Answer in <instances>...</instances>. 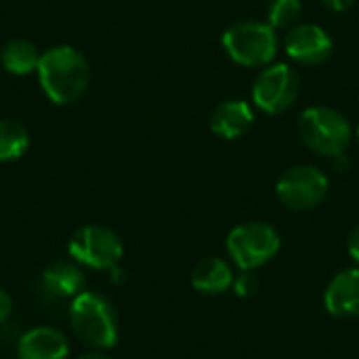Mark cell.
<instances>
[{"instance_id":"6da1fadb","label":"cell","mask_w":359,"mask_h":359,"mask_svg":"<svg viewBox=\"0 0 359 359\" xmlns=\"http://www.w3.org/2000/svg\"><path fill=\"white\" fill-rule=\"evenodd\" d=\"M36 72L44 95L57 105L76 103L86 93L90 82L86 57L67 44H59L42 53Z\"/></svg>"},{"instance_id":"7a4b0ae2","label":"cell","mask_w":359,"mask_h":359,"mask_svg":"<svg viewBox=\"0 0 359 359\" xmlns=\"http://www.w3.org/2000/svg\"><path fill=\"white\" fill-rule=\"evenodd\" d=\"M69 326L78 341L97 351L118 343V316L114 305L99 292H80L69 305Z\"/></svg>"},{"instance_id":"3957f363","label":"cell","mask_w":359,"mask_h":359,"mask_svg":"<svg viewBox=\"0 0 359 359\" xmlns=\"http://www.w3.org/2000/svg\"><path fill=\"white\" fill-rule=\"evenodd\" d=\"M301 141L318 156L337 158L345 154L351 141V124L349 120L334 107L313 105L305 109L297 124Z\"/></svg>"},{"instance_id":"277c9868","label":"cell","mask_w":359,"mask_h":359,"mask_svg":"<svg viewBox=\"0 0 359 359\" xmlns=\"http://www.w3.org/2000/svg\"><path fill=\"white\" fill-rule=\"evenodd\" d=\"M223 48L242 67H267L278 53V36L269 23L240 21L225 29Z\"/></svg>"},{"instance_id":"5b68a950","label":"cell","mask_w":359,"mask_h":359,"mask_svg":"<svg viewBox=\"0 0 359 359\" xmlns=\"http://www.w3.org/2000/svg\"><path fill=\"white\" fill-rule=\"evenodd\" d=\"M280 233L265 221L236 225L227 236V255L242 271H255L267 265L280 252Z\"/></svg>"},{"instance_id":"8992f818","label":"cell","mask_w":359,"mask_h":359,"mask_svg":"<svg viewBox=\"0 0 359 359\" xmlns=\"http://www.w3.org/2000/svg\"><path fill=\"white\" fill-rule=\"evenodd\" d=\"M67 252L82 267L109 271L118 267L124 255V244L120 236L105 225H84L72 233Z\"/></svg>"},{"instance_id":"52a82bcc","label":"cell","mask_w":359,"mask_h":359,"mask_svg":"<svg viewBox=\"0 0 359 359\" xmlns=\"http://www.w3.org/2000/svg\"><path fill=\"white\" fill-rule=\"evenodd\" d=\"M280 202L290 210H311L328 196V177L311 164H299L284 170L276 183Z\"/></svg>"},{"instance_id":"ba28073f","label":"cell","mask_w":359,"mask_h":359,"mask_svg":"<svg viewBox=\"0 0 359 359\" xmlns=\"http://www.w3.org/2000/svg\"><path fill=\"white\" fill-rule=\"evenodd\" d=\"M301 93L299 74L286 63H269L252 86V101L265 114H282L294 105Z\"/></svg>"},{"instance_id":"9c48e42d","label":"cell","mask_w":359,"mask_h":359,"mask_svg":"<svg viewBox=\"0 0 359 359\" xmlns=\"http://www.w3.org/2000/svg\"><path fill=\"white\" fill-rule=\"evenodd\" d=\"M286 53L301 65H320L332 55V38L318 23H297L284 40Z\"/></svg>"},{"instance_id":"30bf717a","label":"cell","mask_w":359,"mask_h":359,"mask_svg":"<svg viewBox=\"0 0 359 359\" xmlns=\"http://www.w3.org/2000/svg\"><path fill=\"white\" fill-rule=\"evenodd\" d=\"M324 307L330 316L351 320L359 316V267L339 271L324 292Z\"/></svg>"},{"instance_id":"8fae6325","label":"cell","mask_w":359,"mask_h":359,"mask_svg":"<svg viewBox=\"0 0 359 359\" xmlns=\"http://www.w3.org/2000/svg\"><path fill=\"white\" fill-rule=\"evenodd\" d=\"M69 343L65 334L50 326H38L17 341V359H67Z\"/></svg>"},{"instance_id":"7c38bea8","label":"cell","mask_w":359,"mask_h":359,"mask_svg":"<svg viewBox=\"0 0 359 359\" xmlns=\"http://www.w3.org/2000/svg\"><path fill=\"white\" fill-rule=\"evenodd\" d=\"M84 290V273L78 265L59 261L42 271L40 278V294L48 303L76 299Z\"/></svg>"},{"instance_id":"4fadbf2b","label":"cell","mask_w":359,"mask_h":359,"mask_svg":"<svg viewBox=\"0 0 359 359\" xmlns=\"http://www.w3.org/2000/svg\"><path fill=\"white\" fill-rule=\"evenodd\" d=\"M255 122V111L246 101L240 99H229L219 103L212 109L210 116V130L227 141L240 139L242 135L248 133V128Z\"/></svg>"},{"instance_id":"5bb4252c","label":"cell","mask_w":359,"mask_h":359,"mask_svg":"<svg viewBox=\"0 0 359 359\" xmlns=\"http://www.w3.org/2000/svg\"><path fill=\"white\" fill-rule=\"evenodd\" d=\"M233 280H236V276H233L229 263H225L219 257L202 259L191 271L194 290H198L200 294H208V297L223 294L225 290H229L233 286Z\"/></svg>"},{"instance_id":"9a60e30c","label":"cell","mask_w":359,"mask_h":359,"mask_svg":"<svg viewBox=\"0 0 359 359\" xmlns=\"http://www.w3.org/2000/svg\"><path fill=\"white\" fill-rule=\"evenodd\" d=\"M40 53L36 48L34 42L25 40V38H15V40H8L2 50H0V63L2 67L8 72V74H15V76H27L32 72L38 69V63H40Z\"/></svg>"},{"instance_id":"2e32d148","label":"cell","mask_w":359,"mask_h":359,"mask_svg":"<svg viewBox=\"0 0 359 359\" xmlns=\"http://www.w3.org/2000/svg\"><path fill=\"white\" fill-rule=\"evenodd\" d=\"M29 147V135L25 126L13 118L0 120V162H13L21 158Z\"/></svg>"},{"instance_id":"e0dca14e","label":"cell","mask_w":359,"mask_h":359,"mask_svg":"<svg viewBox=\"0 0 359 359\" xmlns=\"http://www.w3.org/2000/svg\"><path fill=\"white\" fill-rule=\"evenodd\" d=\"M303 13L301 0H271L267 8V23L273 29H290L299 23Z\"/></svg>"},{"instance_id":"ac0fdd59","label":"cell","mask_w":359,"mask_h":359,"mask_svg":"<svg viewBox=\"0 0 359 359\" xmlns=\"http://www.w3.org/2000/svg\"><path fill=\"white\" fill-rule=\"evenodd\" d=\"M233 288H236L238 297H250L259 288V282L255 280V276L250 271H242V276H238L233 280Z\"/></svg>"},{"instance_id":"d6986e66","label":"cell","mask_w":359,"mask_h":359,"mask_svg":"<svg viewBox=\"0 0 359 359\" xmlns=\"http://www.w3.org/2000/svg\"><path fill=\"white\" fill-rule=\"evenodd\" d=\"M11 313H13V299L6 290L0 288V326L11 318Z\"/></svg>"},{"instance_id":"ffe728a7","label":"cell","mask_w":359,"mask_h":359,"mask_svg":"<svg viewBox=\"0 0 359 359\" xmlns=\"http://www.w3.org/2000/svg\"><path fill=\"white\" fill-rule=\"evenodd\" d=\"M347 250L351 255V259L359 263V225L353 227V231L349 233V240H347Z\"/></svg>"},{"instance_id":"44dd1931","label":"cell","mask_w":359,"mask_h":359,"mask_svg":"<svg viewBox=\"0 0 359 359\" xmlns=\"http://www.w3.org/2000/svg\"><path fill=\"white\" fill-rule=\"evenodd\" d=\"M322 4L324 6H328V8H332V11H347L349 6H353L355 4V0H322Z\"/></svg>"},{"instance_id":"7402d4cb","label":"cell","mask_w":359,"mask_h":359,"mask_svg":"<svg viewBox=\"0 0 359 359\" xmlns=\"http://www.w3.org/2000/svg\"><path fill=\"white\" fill-rule=\"evenodd\" d=\"M78 359H111L107 353H103V351H97V349H93V351H88V353H82Z\"/></svg>"},{"instance_id":"603a6c76","label":"cell","mask_w":359,"mask_h":359,"mask_svg":"<svg viewBox=\"0 0 359 359\" xmlns=\"http://www.w3.org/2000/svg\"><path fill=\"white\" fill-rule=\"evenodd\" d=\"M355 135H358V139H359V126H358V130H355Z\"/></svg>"}]
</instances>
